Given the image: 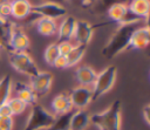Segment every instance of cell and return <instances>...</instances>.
<instances>
[{"label": "cell", "instance_id": "9a60e30c", "mask_svg": "<svg viewBox=\"0 0 150 130\" xmlns=\"http://www.w3.org/2000/svg\"><path fill=\"white\" fill-rule=\"evenodd\" d=\"M75 23H76V20L74 19V16L68 15V16L63 18L61 23L57 25V36H59L57 37V42L71 41L73 40Z\"/></svg>", "mask_w": 150, "mask_h": 130}, {"label": "cell", "instance_id": "484cf974", "mask_svg": "<svg viewBox=\"0 0 150 130\" xmlns=\"http://www.w3.org/2000/svg\"><path fill=\"white\" fill-rule=\"evenodd\" d=\"M7 104L9 105L11 110H12V114L13 115H21L23 114V111H26L27 109V103H25L22 100L18 98V97H9L8 101H7Z\"/></svg>", "mask_w": 150, "mask_h": 130}, {"label": "cell", "instance_id": "d6986e66", "mask_svg": "<svg viewBox=\"0 0 150 130\" xmlns=\"http://www.w3.org/2000/svg\"><path fill=\"white\" fill-rule=\"evenodd\" d=\"M128 8L131 14L137 16L138 19H148L150 11V1L149 0H130L128 4Z\"/></svg>", "mask_w": 150, "mask_h": 130}, {"label": "cell", "instance_id": "7a4b0ae2", "mask_svg": "<svg viewBox=\"0 0 150 130\" xmlns=\"http://www.w3.org/2000/svg\"><path fill=\"white\" fill-rule=\"evenodd\" d=\"M121 101L116 100L105 110L93 114L90 122L100 130H121Z\"/></svg>", "mask_w": 150, "mask_h": 130}, {"label": "cell", "instance_id": "836d02e7", "mask_svg": "<svg viewBox=\"0 0 150 130\" xmlns=\"http://www.w3.org/2000/svg\"><path fill=\"white\" fill-rule=\"evenodd\" d=\"M68 1H69V0H68ZM75 1L80 2V4H81V6H83V7L91 6V5L94 4V0H75Z\"/></svg>", "mask_w": 150, "mask_h": 130}, {"label": "cell", "instance_id": "7c38bea8", "mask_svg": "<svg viewBox=\"0 0 150 130\" xmlns=\"http://www.w3.org/2000/svg\"><path fill=\"white\" fill-rule=\"evenodd\" d=\"M150 42V30L148 26L137 27L130 37L129 49H144Z\"/></svg>", "mask_w": 150, "mask_h": 130}, {"label": "cell", "instance_id": "d4e9b609", "mask_svg": "<svg viewBox=\"0 0 150 130\" xmlns=\"http://www.w3.org/2000/svg\"><path fill=\"white\" fill-rule=\"evenodd\" d=\"M60 53H59V48H57V42H53V43H49L45 52H43V59L45 61L49 64V66H53L55 60L59 57Z\"/></svg>", "mask_w": 150, "mask_h": 130}, {"label": "cell", "instance_id": "d590c367", "mask_svg": "<svg viewBox=\"0 0 150 130\" xmlns=\"http://www.w3.org/2000/svg\"><path fill=\"white\" fill-rule=\"evenodd\" d=\"M7 2H9V0H0V6L5 5V4H7Z\"/></svg>", "mask_w": 150, "mask_h": 130}, {"label": "cell", "instance_id": "5bb4252c", "mask_svg": "<svg viewBox=\"0 0 150 130\" xmlns=\"http://www.w3.org/2000/svg\"><path fill=\"white\" fill-rule=\"evenodd\" d=\"M96 76H97V73L95 71V69L88 64L79 66L75 70V78L80 83V85H83V87L90 88L94 84Z\"/></svg>", "mask_w": 150, "mask_h": 130}, {"label": "cell", "instance_id": "f546056e", "mask_svg": "<svg viewBox=\"0 0 150 130\" xmlns=\"http://www.w3.org/2000/svg\"><path fill=\"white\" fill-rule=\"evenodd\" d=\"M53 67L59 68V69H63V68H68V63H67V59L63 55H59V57L55 60Z\"/></svg>", "mask_w": 150, "mask_h": 130}, {"label": "cell", "instance_id": "4fadbf2b", "mask_svg": "<svg viewBox=\"0 0 150 130\" xmlns=\"http://www.w3.org/2000/svg\"><path fill=\"white\" fill-rule=\"evenodd\" d=\"M32 4L28 0H11V16L16 20H23L28 18L32 13Z\"/></svg>", "mask_w": 150, "mask_h": 130}, {"label": "cell", "instance_id": "ac0fdd59", "mask_svg": "<svg viewBox=\"0 0 150 130\" xmlns=\"http://www.w3.org/2000/svg\"><path fill=\"white\" fill-rule=\"evenodd\" d=\"M35 29L42 36H53L57 33L56 20L49 18H38L34 22Z\"/></svg>", "mask_w": 150, "mask_h": 130}, {"label": "cell", "instance_id": "52a82bcc", "mask_svg": "<svg viewBox=\"0 0 150 130\" xmlns=\"http://www.w3.org/2000/svg\"><path fill=\"white\" fill-rule=\"evenodd\" d=\"M67 14V9L64 5L55 4V2H41L32 6L30 15H36L38 18H49V19H59L63 18Z\"/></svg>", "mask_w": 150, "mask_h": 130}, {"label": "cell", "instance_id": "2e32d148", "mask_svg": "<svg viewBox=\"0 0 150 130\" xmlns=\"http://www.w3.org/2000/svg\"><path fill=\"white\" fill-rule=\"evenodd\" d=\"M50 108L53 111V115H61L64 112H68L70 110H73V105L69 98V94L67 93H61L56 96L53 97L52 102H50Z\"/></svg>", "mask_w": 150, "mask_h": 130}, {"label": "cell", "instance_id": "277c9868", "mask_svg": "<svg viewBox=\"0 0 150 130\" xmlns=\"http://www.w3.org/2000/svg\"><path fill=\"white\" fill-rule=\"evenodd\" d=\"M117 76V69L115 66H108L102 71H100L96 76V80L93 84V101L100 98L104 94H107L115 84Z\"/></svg>", "mask_w": 150, "mask_h": 130}, {"label": "cell", "instance_id": "8fae6325", "mask_svg": "<svg viewBox=\"0 0 150 130\" xmlns=\"http://www.w3.org/2000/svg\"><path fill=\"white\" fill-rule=\"evenodd\" d=\"M94 28L95 27L93 25H90L89 22H87V21L76 20L75 29H74V34H73V40L75 41V43L88 46L89 42L93 39Z\"/></svg>", "mask_w": 150, "mask_h": 130}, {"label": "cell", "instance_id": "e575fe53", "mask_svg": "<svg viewBox=\"0 0 150 130\" xmlns=\"http://www.w3.org/2000/svg\"><path fill=\"white\" fill-rule=\"evenodd\" d=\"M43 2H55V4L63 5V4L68 2V0H43Z\"/></svg>", "mask_w": 150, "mask_h": 130}, {"label": "cell", "instance_id": "d6a6232c", "mask_svg": "<svg viewBox=\"0 0 150 130\" xmlns=\"http://www.w3.org/2000/svg\"><path fill=\"white\" fill-rule=\"evenodd\" d=\"M149 110H150V105L149 104H146L144 108H143V111H142V114H143V117H144V121H145V123L148 124V125H150V118H149Z\"/></svg>", "mask_w": 150, "mask_h": 130}, {"label": "cell", "instance_id": "6da1fadb", "mask_svg": "<svg viewBox=\"0 0 150 130\" xmlns=\"http://www.w3.org/2000/svg\"><path fill=\"white\" fill-rule=\"evenodd\" d=\"M139 26V22L137 23H125L120 25L117 29L111 34L110 39L105 43V46L102 49V55L105 59H114L118 54L123 53L124 50L129 49V42L132 32Z\"/></svg>", "mask_w": 150, "mask_h": 130}, {"label": "cell", "instance_id": "4316f807", "mask_svg": "<svg viewBox=\"0 0 150 130\" xmlns=\"http://www.w3.org/2000/svg\"><path fill=\"white\" fill-rule=\"evenodd\" d=\"M125 1L127 0H97L95 4V9L98 12H103V11H107L110 6H112L115 4H118V2L125 4Z\"/></svg>", "mask_w": 150, "mask_h": 130}, {"label": "cell", "instance_id": "603a6c76", "mask_svg": "<svg viewBox=\"0 0 150 130\" xmlns=\"http://www.w3.org/2000/svg\"><path fill=\"white\" fill-rule=\"evenodd\" d=\"M12 25L13 23L9 20L0 16V48L8 50V41H9Z\"/></svg>", "mask_w": 150, "mask_h": 130}, {"label": "cell", "instance_id": "3957f363", "mask_svg": "<svg viewBox=\"0 0 150 130\" xmlns=\"http://www.w3.org/2000/svg\"><path fill=\"white\" fill-rule=\"evenodd\" d=\"M55 116L42 105L35 103L30 107V114L27 118L23 130H47L54 122Z\"/></svg>", "mask_w": 150, "mask_h": 130}, {"label": "cell", "instance_id": "44dd1931", "mask_svg": "<svg viewBox=\"0 0 150 130\" xmlns=\"http://www.w3.org/2000/svg\"><path fill=\"white\" fill-rule=\"evenodd\" d=\"M73 114H74V110H70L61 115H56L53 124L47 130H70V121H71Z\"/></svg>", "mask_w": 150, "mask_h": 130}, {"label": "cell", "instance_id": "f1b7e54d", "mask_svg": "<svg viewBox=\"0 0 150 130\" xmlns=\"http://www.w3.org/2000/svg\"><path fill=\"white\" fill-rule=\"evenodd\" d=\"M13 117H1L0 116V130H13Z\"/></svg>", "mask_w": 150, "mask_h": 130}, {"label": "cell", "instance_id": "30bf717a", "mask_svg": "<svg viewBox=\"0 0 150 130\" xmlns=\"http://www.w3.org/2000/svg\"><path fill=\"white\" fill-rule=\"evenodd\" d=\"M69 98L73 108H76L77 110L84 109L93 101V90L89 87H76L69 93Z\"/></svg>", "mask_w": 150, "mask_h": 130}, {"label": "cell", "instance_id": "ba28073f", "mask_svg": "<svg viewBox=\"0 0 150 130\" xmlns=\"http://www.w3.org/2000/svg\"><path fill=\"white\" fill-rule=\"evenodd\" d=\"M29 39L25 30L13 23L11 28V34H9V41H8V50L13 53H21V52H27L29 48Z\"/></svg>", "mask_w": 150, "mask_h": 130}, {"label": "cell", "instance_id": "1f68e13d", "mask_svg": "<svg viewBox=\"0 0 150 130\" xmlns=\"http://www.w3.org/2000/svg\"><path fill=\"white\" fill-rule=\"evenodd\" d=\"M0 116L1 117H13L12 110H11V108L7 103H5L0 107Z\"/></svg>", "mask_w": 150, "mask_h": 130}, {"label": "cell", "instance_id": "5b68a950", "mask_svg": "<svg viewBox=\"0 0 150 130\" xmlns=\"http://www.w3.org/2000/svg\"><path fill=\"white\" fill-rule=\"evenodd\" d=\"M9 64L20 74L27 75L29 77L35 76L40 70L38 69L34 60L27 52H21V53H13L11 52L8 56Z\"/></svg>", "mask_w": 150, "mask_h": 130}, {"label": "cell", "instance_id": "ffe728a7", "mask_svg": "<svg viewBox=\"0 0 150 130\" xmlns=\"http://www.w3.org/2000/svg\"><path fill=\"white\" fill-rule=\"evenodd\" d=\"M89 123H90V115L84 109L76 110L71 116L70 130H86Z\"/></svg>", "mask_w": 150, "mask_h": 130}, {"label": "cell", "instance_id": "9c48e42d", "mask_svg": "<svg viewBox=\"0 0 150 130\" xmlns=\"http://www.w3.org/2000/svg\"><path fill=\"white\" fill-rule=\"evenodd\" d=\"M52 84L53 75L48 71H39L35 76L29 77V87L38 98L47 95L52 88Z\"/></svg>", "mask_w": 150, "mask_h": 130}, {"label": "cell", "instance_id": "7402d4cb", "mask_svg": "<svg viewBox=\"0 0 150 130\" xmlns=\"http://www.w3.org/2000/svg\"><path fill=\"white\" fill-rule=\"evenodd\" d=\"M86 50H87V46H83V45H74V47L70 50V53L66 56L67 63H68V68L69 67H74L75 64H77L82 60Z\"/></svg>", "mask_w": 150, "mask_h": 130}, {"label": "cell", "instance_id": "cb8c5ba5", "mask_svg": "<svg viewBox=\"0 0 150 130\" xmlns=\"http://www.w3.org/2000/svg\"><path fill=\"white\" fill-rule=\"evenodd\" d=\"M12 93V77L9 75H4L0 78V107L7 103Z\"/></svg>", "mask_w": 150, "mask_h": 130}, {"label": "cell", "instance_id": "8992f818", "mask_svg": "<svg viewBox=\"0 0 150 130\" xmlns=\"http://www.w3.org/2000/svg\"><path fill=\"white\" fill-rule=\"evenodd\" d=\"M107 15H108L110 22H115L118 25L141 22V19H138L137 16L131 14L128 8V5L123 4V2H118V4L110 6L107 9Z\"/></svg>", "mask_w": 150, "mask_h": 130}, {"label": "cell", "instance_id": "83f0119b", "mask_svg": "<svg viewBox=\"0 0 150 130\" xmlns=\"http://www.w3.org/2000/svg\"><path fill=\"white\" fill-rule=\"evenodd\" d=\"M74 45L71 43V41H62V42H57V48H59V53L60 55L67 56L70 50L73 49Z\"/></svg>", "mask_w": 150, "mask_h": 130}, {"label": "cell", "instance_id": "e0dca14e", "mask_svg": "<svg viewBox=\"0 0 150 130\" xmlns=\"http://www.w3.org/2000/svg\"><path fill=\"white\" fill-rule=\"evenodd\" d=\"M13 91L15 94V97L22 100L27 105H33L36 103L38 97L33 93L29 84H26L23 82H15L13 85Z\"/></svg>", "mask_w": 150, "mask_h": 130}, {"label": "cell", "instance_id": "4dcf8cb0", "mask_svg": "<svg viewBox=\"0 0 150 130\" xmlns=\"http://www.w3.org/2000/svg\"><path fill=\"white\" fill-rule=\"evenodd\" d=\"M0 16L4 18V19H7L9 20L8 18L11 16V8H9V2L0 6Z\"/></svg>", "mask_w": 150, "mask_h": 130}]
</instances>
